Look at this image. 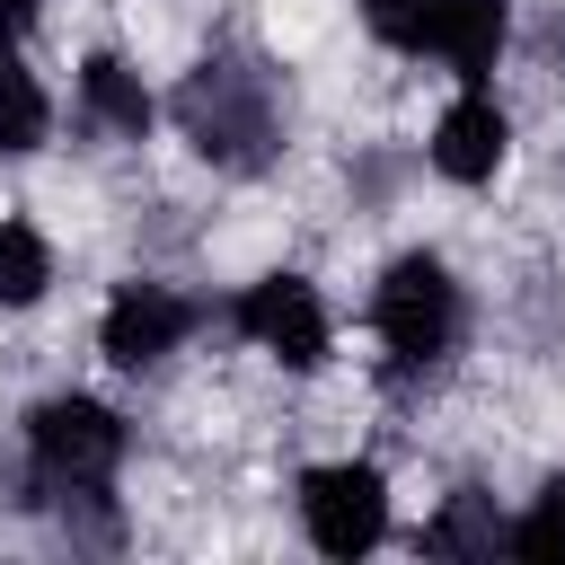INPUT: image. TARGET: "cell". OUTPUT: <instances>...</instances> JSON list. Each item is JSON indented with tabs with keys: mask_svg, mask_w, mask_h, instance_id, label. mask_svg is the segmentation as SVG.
Listing matches in <instances>:
<instances>
[{
	"mask_svg": "<svg viewBox=\"0 0 565 565\" xmlns=\"http://www.w3.org/2000/svg\"><path fill=\"white\" fill-rule=\"evenodd\" d=\"M168 115H177L185 150H194L203 168H221V177H265V168L291 150V97H282V79H274L256 53H230V44L203 53V62L177 79Z\"/></svg>",
	"mask_w": 565,
	"mask_h": 565,
	"instance_id": "1",
	"label": "cell"
},
{
	"mask_svg": "<svg viewBox=\"0 0 565 565\" xmlns=\"http://www.w3.org/2000/svg\"><path fill=\"white\" fill-rule=\"evenodd\" d=\"M371 344L388 380H433L468 344V282L441 247H397L371 282Z\"/></svg>",
	"mask_w": 565,
	"mask_h": 565,
	"instance_id": "2",
	"label": "cell"
},
{
	"mask_svg": "<svg viewBox=\"0 0 565 565\" xmlns=\"http://www.w3.org/2000/svg\"><path fill=\"white\" fill-rule=\"evenodd\" d=\"M18 450H26V503H71V494H106L124 450H132V424L88 397V388H53L18 415Z\"/></svg>",
	"mask_w": 565,
	"mask_h": 565,
	"instance_id": "3",
	"label": "cell"
},
{
	"mask_svg": "<svg viewBox=\"0 0 565 565\" xmlns=\"http://www.w3.org/2000/svg\"><path fill=\"white\" fill-rule=\"evenodd\" d=\"M353 9L388 53L441 62L459 79H486L512 44V0H353Z\"/></svg>",
	"mask_w": 565,
	"mask_h": 565,
	"instance_id": "4",
	"label": "cell"
},
{
	"mask_svg": "<svg viewBox=\"0 0 565 565\" xmlns=\"http://www.w3.org/2000/svg\"><path fill=\"white\" fill-rule=\"evenodd\" d=\"M230 335L282 371H327V353H335V318H327V291L309 274H256L230 300Z\"/></svg>",
	"mask_w": 565,
	"mask_h": 565,
	"instance_id": "5",
	"label": "cell"
},
{
	"mask_svg": "<svg viewBox=\"0 0 565 565\" xmlns=\"http://www.w3.org/2000/svg\"><path fill=\"white\" fill-rule=\"evenodd\" d=\"M300 539L335 565L371 556L388 539V477L371 459H318L300 468Z\"/></svg>",
	"mask_w": 565,
	"mask_h": 565,
	"instance_id": "6",
	"label": "cell"
},
{
	"mask_svg": "<svg viewBox=\"0 0 565 565\" xmlns=\"http://www.w3.org/2000/svg\"><path fill=\"white\" fill-rule=\"evenodd\" d=\"M194 327H203V300H194V291L159 282V274H132V282H115L106 309H97V353H106L115 371H159V362H177V353L194 344Z\"/></svg>",
	"mask_w": 565,
	"mask_h": 565,
	"instance_id": "7",
	"label": "cell"
},
{
	"mask_svg": "<svg viewBox=\"0 0 565 565\" xmlns=\"http://www.w3.org/2000/svg\"><path fill=\"white\" fill-rule=\"evenodd\" d=\"M503 159H512V106L486 88V79H459V97L433 115V141H424V168L441 177V185H494L503 177Z\"/></svg>",
	"mask_w": 565,
	"mask_h": 565,
	"instance_id": "8",
	"label": "cell"
},
{
	"mask_svg": "<svg viewBox=\"0 0 565 565\" xmlns=\"http://www.w3.org/2000/svg\"><path fill=\"white\" fill-rule=\"evenodd\" d=\"M71 106H79V132H97V141H150V124H159V97L124 53H88L71 71Z\"/></svg>",
	"mask_w": 565,
	"mask_h": 565,
	"instance_id": "9",
	"label": "cell"
},
{
	"mask_svg": "<svg viewBox=\"0 0 565 565\" xmlns=\"http://www.w3.org/2000/svg\"><path fill=\"white\" fill-rule=\"evenodd\" d=\"M53 282H62V256H53L44 221L0 212V309H44Z\"/></svg>",
	"mask_w": 565,
	"mask_h": 565,
	"instance_id": "10",
	"label": "cell"
},
{
	"mask_svg": "<svg viewBox=\"0 0 565 565\" xmlns=\"http://www.w3.org/2000/svg\"><path fill=\"white\" fill-rule=\"evenodd\" d=\"M44 141H53V88L18 53H0V159H35Z\"/></svg>",
	"mask_w": 565,
	"mask_h": 565,
	"instance_id": "11",
	"label": "cell"
},
{
	"mask_svg": "<svg viewBox=\"0 0 565 565\" xmlns=\"http://www.w3.org/2000/svg\"><path fill=\"white\" fill-rule=\"evenodd\" d=\"M503 547V512H494V494H477V486H459L433 521H424V556H494Z\"/></svg>",
	"mask_w": 565,
	"mask_h": 565,
	"instance_id": "12",
	"label": "cell"
},
{
	"mask_svg": "<svg viewBox=\"0 0 565 565\" xmlns=\"http://www.w3.org/2000/svg\"><path fill=\"white\" fill-rule=\"evenodd\" d=\"M503 547H512V556H530V565H565V468H556V477H539V494L503 521Z\"/></svg>",
	"mask_w": 565,
	"mask_h": 565,
	"instance_id": "13",
	"label": "cell"
},
{
	"mask_svg": "<svg viewBox=\"0 0 565 565\" xmlns=\"http://www.w3.org/2000/svg\"><path fill=\"white\" fill-rule=\"evenodd\" d=\"M35 18H44V0H0V53H18Z\"/></svg>",
	"mask_w": 565,
	"mask_h": 565,
	"instance_id": "14",
	"label": "cell"
}]
</instances>
